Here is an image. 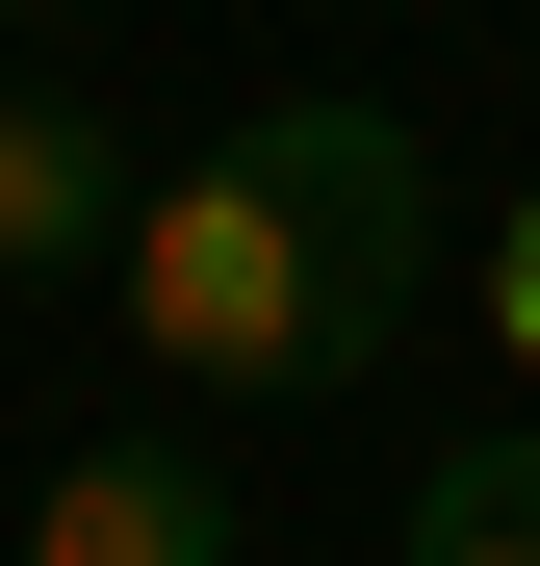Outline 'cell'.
<instances>
[{
    "instance_id": "6da1fadb",
    "label": "cell",
    "mask_w": 540,
    "mask_h": 566,
    "mask_svg": "<svg viewBox=\"0 0 540 566\" xmlns=\"http://www.w3.org/2000/svg\"><path fill=\"white\" fill-rule=\"evenodd\" d=\"M129 335L180 360V387H257V412H335V387H387L412 310H437V180L387 104H257L232 155H180L155 207H129Z\"/></svg>"
},
{
    "instance_id": "7a4b0ae2",
    "label": "cell",
    "mask_w": 540,
    "mask_h": 566,
    "mask_svg": "<svg viewBox=\"0 0 540 566\" xmlns=\"http://www.w3.org/2000/svg\"><path fill=\"white\" fill-rule=\"evenodd\" d=\"M27 566H257V515H232L207 438H77L52 515H27Z\"/></svg>"
},
{
    "instance_id": "3957f363",
    "label": "cell",
    "mask_w": 540,
    "mask_h": 566,
    "mask_svg": "<svg viewBox=\"0 0 540 566\" xmlns=\"http://www.w3.org/2000/svg\"><path fill=\"white\" fill-rule=\"evenodd\" d=\"M155 180L104 155V104H52V77H0V283H104Z\"/></svg>"
},
{
    "instance_id": "277c9868",
    "label": "cell",
    "mask_w": 540,
    "mask_h": 566,
    "mask_svg": "<svg viewBox=\"0 0 540 566\" xmlns=\"http://www.w3.org/2000/svg\"><path fill=\"white\" fill-rule=\"evenodd\" d=\"M412 566H540V412H489V438L412 463Z\"/></svg>"
},
{
    "instance_id": "5b68a950",
    "label": "cell",
    "mask_w": 540,
    "mask_h": 566,
    "mask_svg": "<svg viewBox=\"0 0 540 566\" xmlns=\"http://www.w3.org/2000/svg\"><path fill=\"white\" fill-rule=\"evenodd\" d=\"M489 360H540V180L489 207Z\"/></svg>"
},
{
    "instance_id": "8992f818",
    "label": "cell",
    "mask_w": 540,
    "mask_h": 566,
    "mask_svg": "<svg viewBox=\"0 0 540 566\" xmlns=\"http://www.w3.org/2000/svg\"><path fill=\"white\" fill-rule=\"evenodd\" d=\"M0 27H77V0H0Z\"/></svg>"
}]
</instances>
